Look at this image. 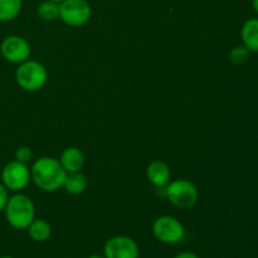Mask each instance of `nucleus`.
<instances>
[{"label":"nucleus","instance_id":"obj_14","mask_svg":"<svg viewBox=\"0 0 258 258\" xmlns=\"http://www.w3.org/2000/svg\"><path fill=\"white\" fill-rule=\"evenodd\" d=\"M28 234L34 242H45L52 234V227L47 221L34 218L28 227Z\"/></svg>","mask_w":258,"mask_h":258},{"label":"nucleus","instance_id":"obj_17","mask_svg":"<svg viewBox=\"0 0 258 258\" xmlns=\"http://www.w3.org/2000/svg\"><path fill=\"white\" fill-rule=\"evenodd\" d=\"M249 53L251 52L244 45H237V47L232 48L231 52H229V62L234 66L244 64V63L248 62Z\"/></svg>","mask_w":258,"mask_h":258},{"label":"nucleus","instance_id":"obj_10","mask_svg":"<svg viewBox=\"0 0 258 258\" xmlns=\"http://www.w3.org/2000/svg\"><path fill=\"white\" fill-rule=\"evenodd\" d=\"M146 178L156 188H165L171 178L168 164L163 160H154L146 168Z\"/></svg>","mask_w":258,"mask_h":258},{"label":"nucleus","instance_id":"obj_1","mask_svg":"<svg viewBox=\"0 0 258 258\" xmlns=\"http://www.w3.org/2000/svg\"><path fill=\"white\" fill-rule=\"evenodd\" d=\"M32 180L40 190L53 193L63 188L67 171L59 160L52 156H42L37 159L30 168Z\"/></svg>","mask_w":258,"mask_h":258},{"label":"nucleus","instance_id":"obj_4","mask_svg":"<svg viewBox=\"0 0 258 258\" xmlns=\"http://www.w3.org/2000/svg\"><path fill=\"white\" fill-rule=\"evenodd\" d=\"M166 198L179 209H190L198 203L199 191L191 181L186 179L169 181L165 186Z\"/></svg>","mask_w":258,"mask_h":258},{"label":"nucleus","instance_id":"obj_12","mask_svg":"<svg viewBox=\"0 0 258 258\" xmlns=\"http://www.w3.org/2000/svg\"><path fill=\"white\" fill-rule=\"evenodd\" d=\"M242 45L251 53H258V18H249L241 28Z\"/></svg>","mask_w":258,"mask_h":258},{"label":"nucleus","instance_id":"obj_8","mask_svg":"<svg viewBox=\"0 0 258 258\" xmlns=\"http://www.w3.org/2000/svg\"><path fill=\"white\" fill-rule=\"evenodd\" d=\"M0 53L5 60L14 64H20L30 58L32 48L28 40L20 35H8L0 44Z\"/></svg>","mask_w":258,"mask_h":258},{"label":"nucleus","instance_id":"obj_6","mask_svg":"<svg viewBox=\"0 0 258 258\" xmlns=\"http://www.w3.org/2000/svg\"><path fill=\"white\" fill-rule=\"evenodd\" d=\"M92 8L87 0H63L59 4V19L70 27L78 28L88 23Z\"/></svg>","mask_w":258,"mask_h":258},{"label":"nucleus","instance_id":"obj_11","mask_svg":"<svg viewBox=\"0 0 258 258\" xmlns=\"http://www.w3.org/2000/svg\"><path fill=\"white\" fill-rule=\"evenodd\" d=\"M85 154L81 149L76 146H70L62 151L59 158V163L64 168L67 173H73V171H81V169L85 165Z\"/></svg>","mask_w":258,"mask_h":258},{"label":"nucleus","instance_id":"obj_20","mask_svg":"<svg viewBox=\"0 0 258 258\" xmlns=\"http://www.w3.org/2000/svg\"><path fill=\"white\" fill-rule=\"evenodd\" d=\"M174 258H199L197 256L196 253H193V252H189V251H185V252H181V253L176 254Z\"/></svg>","mask_w":258,"mask_h":258},{"label":"nucleus","instance_id":"obj_23","mask_svg":"<svg viewBox=\"0 0 258 258\" xmlns=\"http://www.w3.org/2000/svg\"><path fill=\"white\" fill-rule=\"evenodd\" d=\"M50 2H53V3H57V4H60V3H62L63 0H50Z\"/></svg>","mask_w":258,"mask_h":258},{"label":"nucleus","instance_id":"obj_3","mask_svg":"<svg viewBox=\"0 0 258 258\" xmlns=\"http://www.w3.org/2000/svg\"><path fill=\"white\" fill-rule=\"evenodd\" d=\"M15 81L22 90L37 92L42 90L48 81V71L38 60L28 59L20 63L15 72Z\"/></svg>","mask_w":258,"mask_h":258},{"label":"nucleus","instance_id":"obj_24","mask_svg":"<svg viewBox=\"0 0 258 258\" xmlns=\"http://www.w3.org/2000/svg\"><path fill=\"white\" fill-rule=\"evenodd\" d=\"M0 258H13V257H10V256H2Z\"/></svg>","mask_w":258,"mask_h":258},{"label":"nucleus","instance_id":"obj_5","mask_svg":"<svg viewBox=\"0 0 258 258\" xmlns=\"http://www.w3.org/2000/svg\"><path fill=\"white\" fill-rule=\"evenodd\" d=\"M153 234L161 243L176 244L185 236V228L175 217L160 216L154 221Z\"/></svg>","mask_w":258,"mask_h":258},{"label":"nucleus","instance_id":"obj_19","mask_svg":"<svg viewBox=\"0 0 258 258\" xmlns=\"http://www.w3.org/2000/svg\"><path fill=\"white\" fill-rule=\"evenodd\" d=\"M8 199H9V194H8V189L3 183H0V213L4 212L5 207H7Z\"/></svg>","mask_w":258,"mask_h":258},{"label":"nucleus","instance_id":"obj_15","mask_svg":"<svg viewBox=\"0 0 258 258\" xmlns=\"http://www.w3.org/2000/svg\"><path fill=\"white\" fill-rule=\"evenodd\" d=\"M23 9V0H0V22H13Z\"/></svg>","mask_w":258,"mask_h":258},{"label":"nucleus","instance_id":"obj_22","mask_svg":"<svg viewBox=\"0 0 258 258\" xmlns=\"http://www.w3.org/2000/svg\"><path fill=\"white\" fill-rule=\"evenodd\" d=\"M87 258H106V257L103 256V254H91V256Z\"/></svg>","mask_w":258,"mask_h":258},{"label":"nucleus","instance_id":"obj_7","mask_svg":"<svg viewBox=\"0 0 258 258\" xmlns=\"http://www.w3.org/2000/svg\"><path fill=\"white\" fill-rule=\"evenodd\" d=\"M30 180H32V174L30 169L28 168V164L20 163L14 159L3 168L2 183L8 190L20 193L29 185Z\"/></svg>","mask_w":258,"mask_h":258},{"label":"nucleus","instance_id":"obj_21","mask_svg":"<svg viewBox=\"0 0 258 258\" xmlns=\"http://www.w3.org/2000/svg\"><path fill=\"white\" fill-rule=\"evenodd\" d=\"M252 7H253V10L258 15V0H252Z\"/></svg>","mask_w":258,"mask_h":258},{"label":"nucleus","instance_id":"obj_2","mask_svg":"<svg viewBox=\"0 0 258 258\" xmlns=\"http://www.w3.org/2000/svg\"><path fill=\"white\" fill-rule=\"evenodd\" d=\"M4 212L9 226L15 229H27L35 218L34 202L23 193L9 197Z\"/></svg>","mask_w":258,"mask_h":258},{"label":"nucleus","instance_id":"obj_18","mask_svg":"<svg viewBox=\"0 0 258 258\" xmlns=\"http://www.w3.org/2000/svg\"><path fill=\"white\" fill-rule=\"evenodd\" d=\"M33 155H34V154H33V150L29 148V146H19L14 153L15 160L24 164L30 163L33 159Z\"/></svg>","mask_w":258,"mask_h":258},{"label":"nucleus","instance_id":"obj_9","mask_svg":"<svg viewBox=\"0 0 258 258\" xmlns=\"http://www.w3.org/2000/svg\"><path fill=\"white\" fill-rule=\"evenodd\" d=\"M139 244L127 236L112 237L103 247V256L106 258H139Z\"/></svg>","mask_w":258,"mask_h":258},{"label":"nucleus","instance_id":"obj_13","mask_svg":"<svg viewBox=\"0 0 258 258\" xmlns=\"http://www.w3.org/2000/svg\"><path fill=\"white\" fill-rule=\"evenodd\" d=\"M63 188L67 193L72 196H81L85 193L88 188V180L85 174L81 171H73V173H67L63 183Z\"/></svg>","mask_w":258,"mask_h":258},{"label":"nucleus","instance_id":"obj_16","mask_svg":"<svg viewBox=\"0 0 258 258\" xmlns=\"http://www.w3.org/2000/svg\"><path fill=\"white\" fill-rule=\"evenodd\" d=\"M37 14L44 22H54L59 18V4L44 0L37 8Z\"/></svg>","mask_w":258,"mask_h":258}]
</instances>
